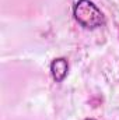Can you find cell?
<instances>
[{
  "label": "cell",
  "mask_w": 119,
  "mask_h": 120,
  "mask_svg": "<svg viewBox=\"0 0 119 120\" xmlns=\"http://www.w3.org/2000/svg\"><path fill=\"white\" fill-rule=\"evenodd\" d=\"M67 71H69V63L67 60L59 57V59H55L51 64V73H52V77L55 78L56 82H62L66 75H67Z\"/></svg>",
  "instance_id": "cell-2"
},
{
  "label": "cell",
  "mask_w": 119,
  "mask_h": 120,
  "mask_svg": "<svg viewBox=\"0 0 119 120\" xmlns=\"http://www.w3.org/2000/svg\"><path fill=\"white\" fill-rule=\"evenodd\" d=\"M73 14L76 21L87 30L98 28L105 22L102 11L90 0H79L73 8Z\"/></svg>",
  "instance_id": "cell-1"
},
{
  "label": "cell",
  "mask_w": 119,
  "mask_h": 120,
  "mask_svg": "<svg viewBox=\"0 0 119 120\" xmlns=\"http://www.w3.org/2000/svg\"><path fill=\"white\" fill-rule=\"evenodd\" d=\"M118 35H119V31H118Z\"/></svg>",
  "instance_id": "cell-4"
},
{
  "label": "cell",
  "mask_w": 119,
  "mask_h": 120,
  "mask_svg": "<svg viewBox=\"0 0 119 120\" xmlns=\"http://www.w3.org/2000/svg\"><path fill=\"white\" fill-rule=\"evenodd\" d=\"M87 120H92V119H87Z\"/></svg>",
  "instance_id": "cell-3"
}]
</instances>
